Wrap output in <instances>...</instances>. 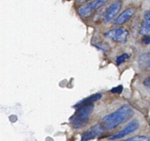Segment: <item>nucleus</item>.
Returning a JSON list of instances; mask_svg holds the SVG:
<instances>
[{"label":"nucleus","mask_w":150,"mask_h":141,"mask_svg":"<svg viewBox=\"0 0 150 141\" xmlns=\"http://www.w3.org/2000/svg\"><path fill=\"white\" fill-rule=\"evenodd\" d=\"M150 32V10L144 13V20L142 22L141 27L139 29V33L141 35H148Z\"/></svg>","instance_id":"1a4fd4ad"},{"label":"nucleus","mask_w":150,"mask_h":141,"mask_svg":"<svg viewBox=\"0 0 150 141\" xmlns=\"http://www.w3.org/2000/svg\"><path fill=\"white\" fill-rule=\"evenodd\" d=\"M129 58V55L126 53H124L122 55H119L118 57L116 58V64L120 65V64H123L124 62H125L127 60H128Z\"/></svg>","instance_id":"f8f14e48"},{"label":"nucleus","mask_w":150,"mask_h":141,"mask_svg":"<svg viewBox=\"0 0 150 141\" xmlns=\"http://www.w3.org/2000/svg\"><path fill=\"white\" fill-rule=\"evenodd\" d=\"M134 13H135V9H133V8H129V9H125L116 18V19H115L114 25L115 26H120L126 22H128L130 18L134 14Z\"/></svg>","instance_id":"6e6552de"},{"label":"nucleus","mask_w":150,"mask_h":141,"mask_svg":"<svg viewBox=\"0 0 150 141\" xmlns=\"http://www.w3.org/2000/svg\"><path fill=\"white\" fill-rule=\"evenodd\" d=\"M122 90H123V87L121 85H120L118 87H115V88H112L110 90V92L113 93H116V94H120V93H121Z\"/></svg>","instance_id":"ddd939ff"},{"label":"nucleus","mask_w":150,"mask_h":141,"mask_svg":"<svg viewBox=\"0 0 150 141\" xmlns=\"http://www.w3.org/2000/svg\"><path fill=\"white\" fill-rule=\"evenodd\" d=\"M94 109L93 103L84 105L78 108L75 114L71 117V124L74 129H82L88 121Z\"/></svg>","instance_id":"f03ea898"},{"label":"nucleus","mask_w":150,"mask_h":141,"mask_svg":"<svg viewBox=\"0 0 150 141\" xmlns=\"http://www.w3.org/2000/svg\"><path fill=\"white\" fill-rule=\"evenodd\" d=\"M144 84L145 85L146 87H149V88H150V76L149 77H148V78L144 81Z\"/></svg>","instance_id":"2eb2a0df"},{"label":"nucleus","mask_w":150,"mask_h":141,"mask_svg":"<svg viewBox=\"0 0 150 141\" xmlns=\"http://www.w3.org/2000/svg\"><path fill=\"white\" fill-rule=\"evenodd\" d=\"M148 66L150 68V59L149 60H148Z\"/></svg>","instance_id":"f3484780"},{"label":"nucleus","mask_w":150,"mask_h":141,"mask_svg":"<svg viewBox=\"0 0 150 141\" xmlns=\"http://www.w3.org/2000/svg\"><path fill=\"white\" fill-rule=\"evenodd\" d=\"M104 126L101 124H97L90 127L82 135L81 141H89L94 140L104 133Z\"/></svg>","instance_id":"423d86ee"},{"label":"nucleus","mask_w":150,"mask_h":141,"mask_svg":"<svg viewBox=\"0 0 150 141\" xmlns=\"http://www.w3.org/2000/svg\"><path fill=\"white\" fill-rule=\"evenodd\" d=\"M119 141H150V139L146 135H137V136L129 138L127 140H123Z\"/></svg>","instance_id":"9b49d317"},{"label":"nucleus","mask_w":150,"mask_h":141,"mask_svg":"<svg viewBox=\"0 0 150 141\" xmlns=\"http://www.w3.org/2000/svg\"><path fill=\"white\" fill-rule=\"evenodd\" d=\"M139 121L136 120H134L132 121H130L129 124H127L121 130H120L119 132H117L115 135L109 137L108 140H120V139L126 136V135H128L131 134V133L135 132L136 130H139Z\"/></svg>","instance_id":"39448f33"},{"label":"nucleus","mask_w":150,"mask_h":141,"mask_svg":"<svg viewBox=\"0 0 150 141\" xmlns=\"http://www.w3.org/2000/svg\"><path fill=\"white\" fill-rule=\"evenodd\" d=\"M107 2L108 0H93L80 7L78 9V13L81 18H88L91 17L97 10L101 9L104 5H106Z\"/></svg>","instance_id":"7ed1b4c3"},{"label":"nucleus","mask_w":150,"mask_h":141,"mask_svg":"<svg viewBox=\"0 0 150 141\" xmlns=\"http://www.w3.org/2000/svg\"><path fill=\"white\" fill-rule=\"evenodd\" d=\"M132 108L129 105H124L117 110L104 116L102 121L104 127L107 130H112L118 125L127 121L133 115Z\"/></svg>","instance_id":"f257e3e1"},{"label":"nucleus","mask_w":150,"mask_h":141,"mask_svg":"<svg viewBox=\"0 0 150 141\" xmlns=\"http://www.w3.org/2000/svg\"><path fill=\"white\" fill-rule=\"evenodd\" d=\"M76 1L79 3H85V2H88V1H92V0H76Z\"/></svg>","instance_id":"dca6fc26"},{"label":"nucleus","mask_w":150,"mask_h":141,"mask_svg":"<svg viewBox=\"0 0 150 141\" xmlns=\"http://www.w3.org/2000/svg\"><path fill=\"white\" fill-rule=\"evenodd\" d=\"M121 6H122V4H121V2L119 1V0H117V1H115L114 3H112L109 6V8L107 9V10L106 11V13L104 15V20H105V22L106 23L110 22L115 18V16L120 11Z\"/></svg>","instance_id":"0eeeda50"},{"label":"nucleus","mask_w":150,"mask_h":141,"mask_svg":"<svg viewBox=\"0 0 150 141\" xmlns=\"http://www.w3.org/2000/svg\"><path fill=\"white\" fill-rule=\"evenodd\" d=\"M101 97H102V94H101V93L94 94V95H92V96H90V97H87V98H85V99H83V100L80 101L79 102H78V103L75 105V106H76L77 108H79V107H80V106H84V105L91 104V103H93L94 101L99 100Z\"/></svg>","instance_id":"9d476101"},{"label":"nucleus","mask_w":150,"mask_h":141,"mask_svg":"<svg viewBox=\"0 0 150 141\" xmlns=\"http://www.w3.org/2000/svg\"><path fill=\"white\" fill-rule=\"evenodd\" d=\"M105 36L117 43H125L128 40L129 31L123 27H118L106 31Z\"/></svg>","instance_id":"20e7f679"},{"label":"nucleus","mask_w":150,"mask_h":141,"mask_svg":"<svg viewBox=\"0 0 150 141\" xmlns=\"http://www.w3.org/2000/svg\"><path fill=\"white\" fill-rule=\"evenodd\" d=\"M142 42L145 45H149L150 43V36L148 35H145L144 36V38L142 39Z\"/></svg>","instance_id":"4468645a"}]
</instances>
